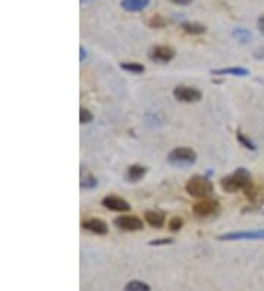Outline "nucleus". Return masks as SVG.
<instances>
[{
  "mask_svg": "<svg viewBox=\"0 0 264 291\" xmlns=\"http://www.w3.org/2000/svg\"><path fill=\"white\" fill-rule=\"evenodd\" d=\"M220 185L224 191L227 193H236L239 190L242 191H246L251 185H252V181H251V175L246 169L244 168H239L236 169L233 174L222 178L220 181Z\"/></svg>",
  "mask_w": 264,
  "mask_h": 291,
  "instance_id": "1",
  "label": "nucleus"
},
{
  "mask_svg": "<svg viewBox=\"0 0 264 291\" xmlns=\"http://www.w3.org/2000/svg\"><path fill=\"white\" fill-rule=\"evenodd\" d=\"M167 162L175 168H189L197 162V153L189 147H176L167 155Z\"/></svg>",
  "mask_w": 264,
  "mask_h": 291,
  "instance_id": "2",
  "label": "nucleus"
},
{
  "mask_svg": "<svg viewBox=\"0 0 264 291\" xmlns=\"http://www.w3.org/2000/svg\"><path fill=\"white\" fill-rule=\"evenodd\" d=\"M213 188H214L213 182L208 178L201 177V175H195L186 182V191L192 197L205 199L207 196H210L213 193Z\"/></svg>",
  "mask_w": 264,
  "mask_h": 291,
  "instance_id": "3",
  "label": "nucleus"
},
{
  "mask_svg": "<svg viewBox=\"0 0 264 291\" xmlns=\"http://www.w3.org/2000/svg\"><path fill=\"white\" fill-rule=\"evenodd\" d=\"M173 96L176 100L183 102V103H195L200 102L203 94L200 90L194 89V87H186V86H179L173 90Z\"/></svg>",
  "mask_w": 264,
  "mask_h": 291,
  "instance_id": "4",
  "label": "nucleus"
},
{
  "mask_svg": "<svg viewBox=\"0 0 264 291\" xmlns=\"http://www.w3.org/2000/svg\"><path fill=\"white\" fill-rule=\"evenodd\" d=\"M222 241H238V240H264V229L257 231H235L219 235Z\"/></svg>",
  "mask_w": 264,
  "mask_h": 291,
  "instance_id": "5",
  "label": "nucleus"
},
{
  "mask_svg": "<svg viewBox=\"0 0 264 291\" xmlns=\"http://www.w3.org/2000/svg\"><path fill=\"white\" fill-rule=\"evenodd\" d=\"M148 58L156 64H167L175 58V50L169 46H154L148 52Z\"/></svg>",
  "mask_w": 264,
  "mask_h": 291,
  "instance_id": "6",
  "label": "nucleus"
},
{
  "mask_svg": "<svg viewBox=\"0 0 264 291\" xmlns=\"http://www.w3.org/2000/svg\"><path fill=\"white\" fill-rule=\"evenodd\" d=\"M113 224L123 229V231H140L144 228V222L138 218V216H132V215H125V216H118Z\"/></svg>",
  "mask_w": 264,
  "mask_h": 291,
  "instance_id": "7",
  "label": "nucleus"
},
{
  "mask_svg": "<svg viewBox=\"0 0 264 291\" xmlns=\"http://www.w3.org/2000/svg\"><path fill=\"white\" fill-rule=\"evenodd\" d=\"M217 209H219V201L211 200V199H203L192 206L194 213L197 216H201V218H205V216H210V215L216 213Z\"/></svg>",
  "mask_w": 264,
  "mask_h": 291,
  "instance_id": "8",
  "label": "nucleus"
},
{
  "mask_svg": "<svg viewBox=\"0 0 264 291\" xmlns=\"http://www.w3.org/2000/svg\"><path fill=\"white\" fill-rule=\"evenodd\" d=\"M102 204L106 209L113 210V212H128V210H131V204L125 199H122L119 196H113V194L106 196L102 200Z\"/></svg>",
  "mask_w": 264,
  "mask_h": 291,
  "instance_id": "9",
  "label": "nucleus"
},
{
  "mask_svg": "<svg viewBox=\"0 0 264 291\" xmlns=\"http://www.w3.org/2000/svg\"><path fill=\"white\" fill-rule=\"evenodd\" d=\"M82 228L93 232V234H97V235H106L109 228H107V224L102 219H88L85 222H82Z\"/></svg>",
  "mask_w": 264,
  "mask_h": 291,
  "instance_id": "10",
  "label": "nucleus"
},
{
  "mask_svg": "<svg viewBox=\"0 0 264 291\" xmlns=\"http://www.w3.org/2000/svg\"><path fill=\"white\" fill-rule=\"evenodd\" d=\"M150 5V0H122L121 6L126 12H141Z\"/></svg>",
  "mask_w": 264,
  "mask_h": 291,
  "instance_id": "11",
  "label": "nucleus"
},
{
  "mask_svg": "<svg viewBox=\"0 0 264 291\" xmlns=\"http://www.w3.org/2000/svg\"><path fill=\"white\" fill-rule=\"evenodd\" d=\"M213 75H233V77H246L249 75V71L246 68H220V69H211Z\"/></svg>",
  "mask_w": 264,
  "mask_h": 291,
  "instance_id": "12",
  "label": "nucleus"
},
{
  "mask_svg": "<svg viewBox=\"0 0 264 291\" xmlns=\"http://www.w3.org/2000/svg\"><path fill=\"white\" fill-rule=\"evenodd\" d=\"M147 174V168L145 166H141V165H132L128 168V172H126V178L131 181V182H138L141 178H144V175Z\"/></svg>",
  "mask_w": 264,
  "mask_h": 291,
  "instance_id": "13",
  "label": "nucleus"
},
{
  "mask_svg": "<svg viewBox=\"0 0 264 291\" xmlns=\"http://www.w3.org/2000/svg\"><path fill=\"white\" fill-rule=\"evenodd\" d=\"M145 221L148 222V225L154 226V228H160L164 224V215L159 213L156 210H148L145 213Z\"/></svg>",
  "mask_w": 264,
  "mask_h": 291,
  "instance_id": "14",
  "label": "nucleus"
},
{
  "mask_svg": "<svg viewBox=\"0 0 264 291\" xmlns=\"http://www.w3.org/2000/svg\"><path fill=\"white\" fill-rule=\"evenodd\" d=\"M182 30L186 33V34H191V36H200V34H204L205 33V27L198 24V22H182Z\"/></svg>",
  "mask_w": 264,
  "mask_h": 291,
  "instance_id": "15",
  "label": "nucleus"
},
{
  "mask_svg": "<svg viewBox=\"0 0 264 291\" xmlns=\"http://www.w3.org/2000/svg\"><path fill=\"white\" fill-rule=\"evenodd\" d=\"M125 291H151L150 285L142 282V281H138V279H134V281H129L126 285H125Z\"/></svg>",
  "mask_w": 264,
  "mask_h": 291,
  "instance_id": "16",
  "label": "nucleus"
},
{
  "mask_svg": "<svg viewBox=\"0 0 264 291\" xmlns=\"http://www.w3.org/2000/svg\"><path fill=\"white\" fill-rule=\"evenodd\" d=\"M232 36H233L239 43H244V45L249 43L251 39H252V34H251L248 30H245V28H236V30H233V31H232Z\"/></svg>",
  "mask_w": 264,
  "mask_h": 291,
  "instance_id": "17",
  "label": "nucleus"
},
{
  "mask_svg": "<svg viewBox=\"0 0 264 291\" xmlns=\"http://www.w3.org/2000/svg\"><path fill=\"white\" fill-rule=\"evenodd\" d=\"M121 68L126 72H131V74H142L145 71V68L141 64H137V62H123V64H121Z\"/></svg>",
  "mask_w": 264,
  "mask_h": 291,
  "instance_id": "18",
  "label": "nucleus"
},
{
  "mask_svg": "<svg viewBox=\"0 0 264 291\" xmlns=\"http://www.w3.org/2000/svg\"><path fill=\"white\" fill-rule=\"evenodd\" d=\"M148 27L150 28H163L167 25V21L162 17V15H153L150 20H148Z\"/></svg>",
  "mask_w": 264,
  "mask_h": 291,
  "instance_id": "19",
  "label": "nucleus"
},
{
  "mask_svg": "<svg viewBox=\"0 0 264 291\" xmlns=\"http://www.w3.org/2000/svg\"><path fill=\"white\" fill-rule=\"evenodd\" d=\"M236 140H238V141H239V143H241V144H242L245 149L255 150V146H254V143H252L251 140H248V138H246V137H245V135H244L241 131H238V133H236Z\"/></svg>",
  "mask_w": 264,
  "mask_h": 291,
  "instance_id": "20",
  "label": "nucleus"
},
{
  "mask_svg": "<svg viewBox=\"0 0 264 291\" xmlns=\"http://www.w3.org/2000/svg\"><path fill=\"white\" fill-rule=\"evenodd\" d=\"M93 113L90 111H87L85 108H81L80 109V122L81 124H90L93 121Z\"/></svg>",
  "mask_w": 264,
  "mask_h": 291,
  "instance_id": "21",
  "label": "nucleus"
},
{
  "mask_svg": "<svg viewBox=\"0 0 264 291\" xmlns=\"http://www.w3.org/2000/svg\"><path fill=\"white\" fill-rule=\"evenodd\" d=\"M183 225V221L179 218V216H173L170 221H169V228L170 231H179Z\"/></svg>",
  "mask_w": 264,
  "mask_h": 291,
  "instance_id": "22",
  "label": "nucleus"
},
{
  "mask_svg": "<svg viewBox=\"0 0 264 291\" xmlns=\"http://www.w3.org/2000/svg\"><path fill=\"white\" fill-rule=\"evenodd\" d=\"M97 185V179L94 177H85L81 181V188H94Z\"/></svg>",
  "mask_w": 264,
  "mask_h": 291,
  "instance_id": "23",
  "label": "nucleus"
},
{
  "mask_svg": "<svg viewBox=\"0 0 264 291\" xmlns=\"http://www.w3.org/2000/svg\"><path fill=\"white\" fill-rule=\"evenodd\" d=\"M172 240L170 238H162V240H154L150 241V246H164V244H170Z\"/></svg>",
  "mask_w": 264,
  "mask_h": 291,
  "instance_id": "24",
  "label": "nucleus"
},
{
  "mask_svg": "<svg viewBox=\"0 0 264 291\" xmlns=\"http://www.w3.org/2000/svg\"><path fill=\"white\" fill-rule=\"evenodd\" d=\"M172 3L175 5H181V6H186V5H191L194 0H170Z\"/></svg>",
  "mask_w": 264,
  "mask_h": 291,
  "instance_id": "25",
  "label": "nucleus"
},
{
  "mask_svg": "<svg viewBox=\"0 0 264 291\" xmlns=\"http://www.w3.org/2000/svg\"><path fill=\"white\" fill-rule=\"evenodd\" d=\"M257 25H258V30L264 34V15H261L260 18H258V22H257Z\"/></svg>",
  "mask_w": 264,
  "mask_h": 291,
  "instance_id": "26",
  "label": "nucleus"
},
{
  "mask_svg": "<svg viewBox=\"0 0 264 291\" xmlns=\"http://www.w3.org/2000/svg\"><path fill=\"white\" fill-rule=\"evenodd\" d=\"M80 52H81V56H80V61L82 62V61L85 59V56H87V53H85V49H84L82 46L80 47Z\"/></svg>",
  "mask_w": 264,
  "mask_h": 291,
  "instance_id": "27",
  "label": "nucleus"
},
{
  "mask_svg": "<svg viewBox=\"0 0 264 291\" xmlns=\"http://www.w3.org/2000/svg\"><path fill=\"white\" fill-rule=\"evenodd\" d=\"M80 2H81V5H87V3L93 2V0H80Z\"/></svg>",
  "mask_w": 264,
  "mask_h": 291,
  "instance_id": "28",
  "label": "nucleus"
}]
</instances>
